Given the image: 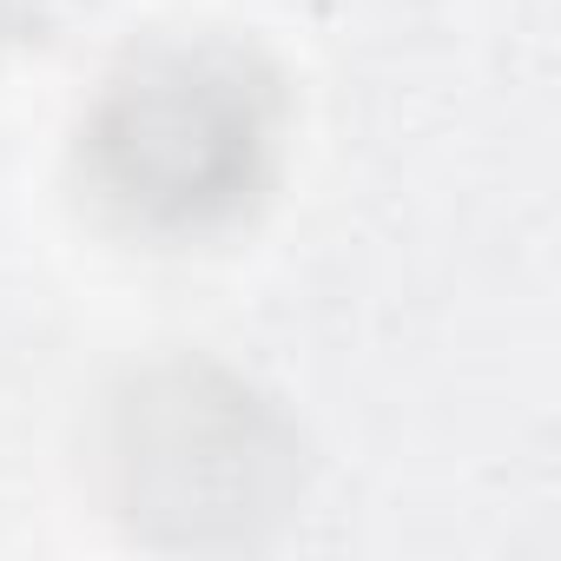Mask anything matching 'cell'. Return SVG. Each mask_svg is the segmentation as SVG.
Segmentation results:
<instances>
[{
    "label": "cell",
    "instance_id": "3957f363",
    "mask_svg": "<svg viewBox=\"0 0 561 561\" xmlns=\"http://www.w3.org/2000/svg\"><path fill=\"white\" fill-rule=\"evenodd\" d=\"M93 0H0V41H47Z\"/></svg>",
    "mask_w": 561,
    "mask_h": 561
},
{
    "label": "cell",
    "instance_id": "7a4b0ae2",
    "mask_svg": "<svg viewBox=\"0 0 561 561\" xmlns=\"http://www.w3.org/2000/svg\"><path fill=\"white\" fill-rule=\"evenodd\" d=\"M126 515L159 541H244L298 489V436L211 364L146 370L113 423Z\"/></svg>",
    "mask_w": 561,
    "mask_h": 561
},
{
    "label": "cell",
    "instance_id": "6da1fadb",
    "mask_svg": "<svg viewBox=\"0 0 561 561\" xmlns=\"http://www.w3.org/2000/svg\"><path fill=\"white\" fill-rule=\"evenodd\" d=\"M277 80L225 41L133 54L80 126V165L133 231L185 238L231 225L271 179Z\"/></svg>",
    "mask_w": 561,
    "mask_h": 561
}]
</instances>
